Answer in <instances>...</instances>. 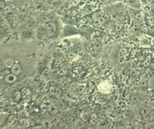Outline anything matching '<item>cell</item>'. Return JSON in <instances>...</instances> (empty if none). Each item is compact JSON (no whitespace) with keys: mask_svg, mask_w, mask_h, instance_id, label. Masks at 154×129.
<instances>
[{"mask_svg":"<svg viewBox=\"0 0 154 129\" xmlns=\"http://www.w3.org/2000/svg\"><path fill=\"white\" fill-rule=\"evenodd\" d=\"M83 47V53H88L91 50V44L88 42L86 41L82 44Z\"/></svg>","mask_w":154,"mask_h":129,"instance_id":"cell-21","label":"cell"},{"mask_svg":"<svg viewBox=\"0 0 154 129\" xmlns=\"http://www.w3.org/2000/svg\"><path fill=\"white\" fill-rule=\"evenodd\" d=\"M153 39L152 38V36L148 35L144 36V37L142 38L140 40V44L143 46H146V47L152 46V44H153Z\"/></svg>","mask_w":154,"mask_h":129,"instance_id":"cell-11","label":"cell"},{"mask_svg":"<svg viewBox=\"0 0 154 129\" xmlns=\"http://www.w3.org/2000/svg\"><path fill=\"white\" fill-rule=\"evenodd\" d=\"M57 102L55 105H56L59 110L63 111L65 110L66 108V105H65V103L59 100L57 101Z\"/></svg>","mask_w":154,"mask_h":129,"instance_id":"cell-25","label":"cell"},{"mask_svg":"<svg viewBox=\"0 0 154 129\" xmlns=\"http://www.w3.org/2000/svg\"><path fill=\"white\" fill-rule=\"evenodd\" d=\"M74 50L79 55L83 53V47L81 44H76L74 47Z\"/></svg>","mask_w":154,"mask_h":129,"instance_id":"cell-23","label":"cell"},{"mask_svg":"<svg viewBox=\"0 0 154 129\" xmlns=\"http://www.w3.org/2000/svg\"><path fill=\"white\" fill-rule=\"evenodd\" d=\"M128 51L125 49H121L119 51L117 56V62L119 64H123L127 60Z\"/></svg>","mask_w":154,"mask_h":129,"instance_id":"cell-8","label":"cell"},{"mask_svg":"<svg viewBox=\"0 0 154 129\" xmlns=\"http://www.w3.org/2000/svg\"><path fill=\"white\" fill-rule=\"evenodd\" d=\"M91 46L95 52V53H98L101 50L102 46V43L99 40L94 38L92 40Z\"/></svg>","mask_w":154,"mask_h":129,"instance_id":"cell-10","label":"cell"},{"mask_svg":"<svg viewBox=\"0 0 154 129\" xmlns=\"http://www.w3.org/2000/svg\"><path fill=\"white\" fill-rule=\"evenodd\" d=\"M149 88L151 89H153L154 88V77L149 79Z\"/></svg>","mask_w":154,"mask_h":129,"instance_id":"cell-31","label":"cell"},{"mask_svg":"<svg viewBox=\"0 0 154 129\" xmlns=\"http://www.w3.org/2000/svg\"><path fill=\"white\" fill-rule=\"evenodd\" d=\"M128 101L131 106H137L140 105L142 100L137 94H130L128 98Z\"/></svg>","mask_w":154,"mask_h":129,"instance_id":"cell-6","label":"cell"},{"mask_svg":"<svg viewBox=\"0 0 154 129\" xmlns=\"http://www.w3.org/2000/svg\"><path fill=\"white\" fill-rule=\"evenodd\" d=\"M153 68L154 69V62L153 64Z\"/></svg>","mask_w":154,"mask_h":129,"instance_id":"cell-33","label":"cell"},{"mask_svg":"<svg viewBox=\"0 0 154 129\" xmlns=\"http://www.w3.org/2000/svg\"><path fill=\"white\" fill-rule=\"evenodd\" d=\"M67 14L69 16H75L77 14V11L75 10H69L68 11Z\"/></svg>","mask_w":154,"mask_h":129,"instance_id":"cell-32","label":"cell"},{"mask_svg":"<svg viewBox=\"0 0 154 129\" xmlns=\"http://www.w3.org/2000/svg\"><path fill=\"white\" fill-rule=\"evenodd\" d=\"M66 63V60L63 56H58L56 57L54 61V65L57 68H61L65 66Z\"/></svg>","mask_w":154,"mask_h":129,"instance_id":"cell-12","label":"cell"},{"mask_svg":"<svg viewBox=\"0 0 154 129\" xmlns=\"http://www.w3.org/2000/svg\"><path fill=\"white\" fill-rule=\"evenodd\" d=\"M34 34V32L31 29H28L23 33V35L25 38H30L32 37Z\"/></svg>","mask_w":154,"mask_h":129,"instance_id":"cell-26","label":"cell"},{"mask_svg":"<svg viewBox=\"0 0 154 129\" xmlns=\"http://www.w3.org/2000/svg\"><path fill=\"white\" fill-rule=\"evenodd\" d=\"M78 55H79L75 51V50H73L69 51L67 53L66 56L67 59L69 60L74 61L77 59Z\"/></svg>","mask_w":154,"mask_h":129,"instance_id":"cell-19","label":"cell"},{"mask_svg":"<svg viewBox=\"0 0 154 129\" xmlns=\"http://www.w3.org/2000/svg\"><path fill=\"white\" fill-rule=\"evenodd\" d=\"M146 23L150 28L154 29V18H147Z\"/></svg>","mask_w":154,"mask_h":129,"instance_id":"cell-27","label":"cell"},{"mask_svg":"<svg viewBox=\"0 0 154 129\" xmlns=\"http://www.w3.org/2000/svg\"><path fill=\"white\" fill-rule=\"evenodd\" d=\"M125 121L124 120V119H120L119 120H118V121L117 124L118 126L119 127H125Z\"/></svg>","mask_w":154,"mask_h":129,"instance_id":"cell-29","label":"cell"},{"mask_svg":"<svg viewBox=\"0 0 154 129\" xmlns=\"http://www.w3.org/2000/svg\"><path fill=\"white\" fill-rule=\"evenodd\" d=\"M35 34L41 38L46 36V29L44 24H41L38 25L36 28Z\"/></svg>","mask_w":154,"mask_h":129,"instance_id":"cell-9","label":"cell"},{"mask_svg":"<svg viewBox=\"0 0 154 129\" xmlns=\"http://www.w3.org/2000/svg\"><path fill=\"white\" fill-rule=\"evenodd\" d=\"M3 79L4 81L6 83H8V84H11V83H14L17 81V75H14V74L11 73L5 76Z\"/></svg>","mask_w":154,"mask_h":129,"instance_id":"cell-14","label":"cell"},{"mask_svg":"<svg viewBox=\"0 0 154 129\" xmlns=\"http://www.w3.org/2000/svg\"><path fill=\"white\" fill-rule=\"evenodd\" d=\"M129 16L133 18L134 21L142 22L145 20V15L141 9L136 10L128 7Z\"/></svg>","mask_w":154,"mask_h":129,"instance_id":"cell-3","label":"cell"},{"mask_svg":"<svg viewBox=\"0 0 154 129\" xmlns=\"http://www.w3.org/2000/svg\"><path fill=\"white\" fill-rule=\"evenodd\" d=\"M46 29V36L48 38H51L56 34L57 30V26L53 21H49L44 24Z\"/></svg>","mask_w":154,"mask_h":129,"instance_id":"cell-4","label":"cell"},{"mask_svg":"<svg viewBox=\"0 0 154 129\" xmlns=\"http://www.w3.org/2000/svg\"><path fill=\"white\" fill-rule=\"evenodd\" d=\"M111 15H116L123 17H130L128 12V7L124 3L115 4L111 8Z\"/></svg>","mask_w":154,"mask_h":129,"instance_id":"cell-1","label":"cell"},{"mask_svg":"<svg viewBox=\"0 0 154 129\" xmlns=\"http://www.w3.org/2000/svg\"><path fill=\"white\" fill-rule=\"evenodd\" d=\"M144 128L146 129H154V121H148L146 122V124L143 126Z\"/></svg>","mask_w":154,"mask_h":129,"instance_id":"cell-28","label":"cell"},{"mask_svg":"<svg viewBox=\"0 0 154 129\" xmlns=\"http://www.w3.org/2000/svg\"><path fill=\"white\" fill-rule=\"evenodd\" d=\"M149 79H147L146 77H141L137 81V86L141 88L149 87Z\"/></svg>","mask_w":154,"mask_h":129,"instance_id":"cell-13","label":"cell"},{"mask_svg":"<svg viewBox=\"0 0 154 129\" xmlns=\"http://www.w3.org/2000/svg\"><path fill=\"white\" fill-rule=\"evenodd\" d=\"M11 69L7 68L3 64H0V76L4 77L7 74L11 73Z\"/></svg>","mask_w":154,"mask_h":129,"instance_id":"cell-16","label":"cell"},{"mask_svg":"<svg viewBox=\"0 0 154 129\" xmlns=\"http://www.w3.org/2000/svg\"><path fill=\"white\" fill-rule=\"evenodd\" d=\"M99 88L100 90L102 91L103 92H106L109 91V89H110V86H109V83L106 82L100 84Z\"/></svg>","mask_w":154,"mask_h":129,"instance_id":"cell-24","label":"cell"},{"mask_svg":"<svg viewBox=\"0 0 154 129\" xmlns=\"http://www.w3.org/2000/svg\"><path fill=\"white\" fill-rule=\"evenodd\" d=\"M48 110L50 114H51L52 115H54L58 112L59 110L55 104H51L49 105L48 107Z\"/></svg>","mask_w":154,"mask_h":129,"instance_id":"cell-20","label":"cell"},{"mask_svg":"<svg viewBox=\"0 0 154 129\" xmlns=\"http://www.w3.org/2000/svg\"><path fill=\"white\" fill-rule=\"evenodd\" d=\"M14 61L12 59H10V58H6L3 60L2 64H3L7 68L11 69V67L14 64Z\"/></svg>","mask_w":154,"mask_h":129,"instance_id":"cell-22","label":"cell"},{"mask_svg":"<svg viewBox=\"0 0 154 129\" xmlns=\"http://www.w3.org/2000/svg\"><path fill=\"white\" fill-rule=\"evenodd\" d=\"M124 3L132 9L140 10L142 8L141 0H124Z\"/></svg>","mask_w":154,"mask_h":129,"instance_id":"cell-5","label":"cell"},{"mask_svg":"<svg viewBox=\"0 0 154 129\" xmlns=\"http://www.w3.org/2000/svg\"><path fill=\"white\" fill-rule=\"evenodd\" d=\"M148 107L150 108L152 111H154V98L152 99L148 105Z\"/></svg>","mask_w":154,"mask_h":129,"instance_id":"cell-30","label":"cell"},{"mask_svg":"<svg viewBox=\"0 0 154 129\" xmlns=\"http://www.w3.org/2000/svg\"><path fill=\"white\" fill-rule=\"evenodd\" d=\"M49 93L55 98H60L62 96V91L58 87L53 85L49 88Z\"/></svg>","mask_w":154,"mask_h":129,"instance_id":"cell-7","label":"cell"},{"mask_svg":"<svg viewBox=\"0 0 154 129\" xmlns=\"http://www.w3.org/2000/svg\"><path fill=\"white\" fill-rule=\"evenodd\" d=\"M145 77L150 79L151 78L154 77V69L152 67H146V69L145 70Z\"/></svg>","mask_w":154,"mask_h":129,"instance_id":"cell-17","label":"cell"},{"mask_svg":"<svg viewBox=\"0 0 154 129\" xmlns=\"http://www.w3.org/2000/svg\"><path fill=\"white\" fill-rule=\"evenodd\" d=\"M139 116L143 121L146 122L150 121L152 117V110L148 105L140 107L139 110Z\"/></svg>","mask_w":154,"mask_h":129,"instance_id":"cell-2","label":"cell"},{"mask_svg":"<svg viewBox=\"0 0 154 129\" xmlns=\"http://www.w3.org/2000/svg\"><path fill=\"white\" fill-rule=\"evenodd\" d=\"M10 69L11 73L17 76L21 72L22 67L19 63H14Z\"/></svg>","mask_w":154,"mask_h":129,"instance_id":"cell-15","label":"cell"},{"mask_svg":"<svg viewBox=\"0 0 154 129\" xmlns=\"http://www.w3.org/2000/svg\"><path fill=\"white\" fill-rule=\"evenodd\" d=\"M125 116L127 119H130L133 118L134 116V113L132 109L130 108H127L125 109Z\"/></svg>","mask_w":154,"mask_h":129,"instance_id":"cell-18","label":"cell"}]
</instances>
